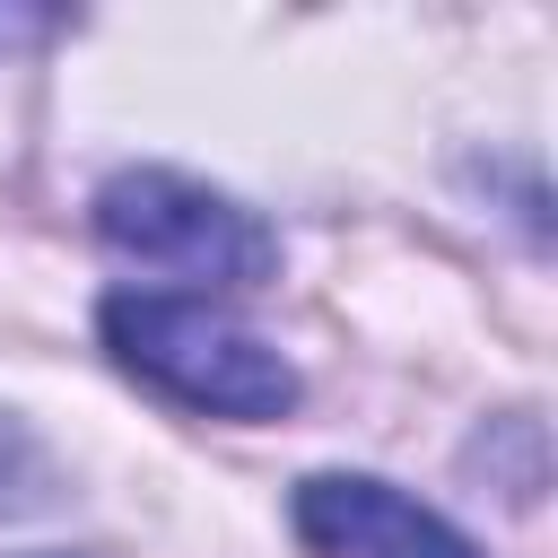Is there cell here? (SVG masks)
I'll return each mask as SVG.
<instances>
[{
    "instance_id": "cell-1",
    "label": "cell",
    "mask_w": 558,
    "mask_h": 558,
    "mask_svg": "<svg viewBox=\"0 0 558 558\" xmlns=\"http://www.w3.org/2000/svg\"><path fill=\"white\" fill-rule=\"evenodd\" d=\"M96 323H105V349H113L131 375H148L157 392H174V401H192V410L279 418V410L296 401L288 357H279L262 331H244L227 305H209V296L122 288V296H105Z\"/></svg>"
},
{
    "instance_id": "cell-2",
    "label": "cell",
    "mask_w": 558,
    "mask_h": 558,
    "mask_svg": "<svg viewBox=\"0 0 558 558\" xmlns=\"http://www.w3.org/2000/svg\"><path fill=\"white\" fill-rule=\"evenodd\" d=\"M96 235L157 270V279H183L174 296H218V288H253L270 279L279 244L253 209H235L227 192L174 174V166H122L105 192H96Z\"/></svg>"
},
{
    "instance_id": "cell-3",
    "label": "cell",
    "mask_w": 558,
    "mask_h": 558,
    "mask_svg": "<svg viewBox=\"0 0 558 558\" xmlns=\"http://www.w3.org/2000/svg\"><path fill=\"white\" fill-rule=\"evenodd\" d=\"M296 541L314 558H480L445 514H427L392 480H357V471H323L296 488Z\"/></svg>"
},
{
    "instance_id": "cell-4",
    "label": "cell",
    "mask_w": 558,
    "mask_h": 558,
    "mask_svg": "<svg viewBox=\"0 0 558 558\" xmlns=\"http://www.w3.org/2000/svg\"><path fill=\"white\" fill-rule=\"evenodd\" d=\"M44 488H52V462H44V445L0 410V514H26V506H44Z\"/></svg>"
},
{
    "instance_id": "cell-5",
    "label": "cell",
    "mask_w": 558,
    "mask_h": 558,
    "mask_svg": "<svg viewBox=\"0 0 558 558\" xmlns=\"http://www.w3.org/2000/svg\"><path fill=\"white\" fill-rule=\"evenodd\" d=\"M26 558H70V549H26Z\"/></svg>"
}]
</instances>
